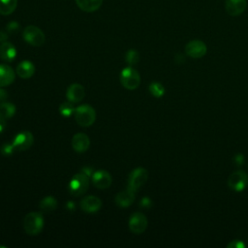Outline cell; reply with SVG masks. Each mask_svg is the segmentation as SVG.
Here are the masks:
<instances>
[{
  "mask_svg": "<svg viewBox=\"0 0 248 248\" xmlns=\"http://www.w3.org/2000/svg\"><path fill=\"white\" fill-rule=\"evenodd\" d=\"M23 228L30 235L39 234L44 228V218L40 212H30L23 220Z\"/></svg>",
  "mask_w": 248,
  "mask_h": 248,
  "instance_id": "cell-1",
  "label": "cell"
},
{
  "mask_svg": "<svg viewBox=\"0 0 248 248\" xmlns=\"http://www.w3.org/2000/svg\"><path fill=\"white\" fill-rule=\"evenodd\" d=\"M75 119L79 126H91L96 119V111L89 105H81L75 109Z\"/></svg>",
  "mask_w": 248,
  "mask_h": 248,
  "instance_id": "cell-2",
  "label": "cell"
},
{
  "mask_svg": "<svg viewBox=\"0 0 248 248\" xmlns=\"http://www.w3.org/2000/svg\"><path fill=\"white\" fill-rule=\"evenodd\" d=\"M120 82L126 89L134 90L140 83V74L132 66L126 67L120 73Z\"/></svg>",
  "mask_w": 248,
  "mask_h": 248,
  "instance_id": "cell-3",
  "label": "cell"
},
{
  "mask_svg": "<svg viewBox=\"0 0 248 248\" xmlns=\"http://www.w3.org/2000/svg\"><path fill=\"white\" fill-rule=\"evenodd\" d=\"M22 37L27 44L33 46H40L45 43L44 32L35 25L26 26L23 30Z\"/></svg>",
  "mask_w": 248,
  "mask_h": 248,
  "instance_id": "cell-4",
  "label": "cell"
},
{
  "mask_svg": "<svg viewBox=\"0 0 248 248\" xmlns=\"http://www.w3.org/2000/svg\"><path fill=\"white\" fill-rule=\"evenodd\" d=\"M88 185V176L85 175L83 172L77 173L73 176L69 183V192L77 197L81 196L87 191Z\"/></svg>",
  "mask_w": 248,
  "mask_h": 248,
  "instance_id": "cell-5",
  "label": "cell"
},
{
  "mask_svg": "<svg viewBox=\"0 0 248 248\" xmlns=\"http://www.w3.org/2000/svg\"><path fill=\"white\" fill-rule=\"evenodd\" d=\"M148 172L143 168H137L133 170L128 177V189L137 192L147 180Z\"/></svg>",
  "mask_w": 248,
  "mask_h": 248,
  "instance_id": "cell-6",
  "label": "cell"
},
{
  "mask_svg": "<svg viewBox=\"0 0 248 248\" xmlns=\"http://www.w3.org/2000/svg\"><path fill=\"white\" fill-rule=\"evenodd\" d=\"M228 186L234 192H241L248 186V174L243 170L233 171L228 178Z\"/></svg>",
  "mask_w": 248,
  "mask_h": 248,
  "instance_id": "cell-7",
  "label": "cell"
},
{
  "mask_svg": "<svg viewBox=\"0 0 248 248\" xmlns=\"http://www.w3.org/2000/svg\"><path fill=\"white\" fill-rule=\"evenodd\" d=\"M207 51V47L202 41L200 40H192L185 46V53L195 59L202 58L205 55Z\"/></svg>",
  "mask_w": 248,
  "mask_h": 248,
  "instance_id": "cell-8",
  "label": "cell"
},
{
  "mask_svg": "<svg viewBox=\"0 0 248 248\" xmlns=\"http://www.w3.org/2000/svg\"><path fill=\"white\" fill-rule=\"evenodd\" d=\"M147 228V219L144 214L140 212H135L129 219V229L133 233L140 234Z\"/></svg>",
  "mask_w": 248,
  "mask_h": 248,
  "instance_id": "cell-9",
  "label": "cell"
},
{
  "mask_svg": "<svg viewBox=\"0 0 248 248\" xmlns=\"http://www.w3.org/2000/svg\"><path fill=\"white\" fill-rule=\"evenodd\" d=\"M33 142H34L33 135L29 131H22L15 137L12 143L16 151H24L30 148Z\"/></svg>",
  "mask_w": 248,
  "mask_h": 248,
  "instance_id": "cell-10",
  "label": "cell"
},
{
  "mask_svg": "<svg viewBox=\"0 0 248 248\" xmlns=\"http://www.w3.org/2000/svg\"><path fill=\"white\" fill-rule=\"evenodd\" d=\"M111 176L107 170H99L92 174V182L99 189L108 188L111 184Z\"/></svg>",
  "mask_w": 248,
  "mask_h": 248,
  "instance_id": "cell-11",
  "label": "cell"
},
{
  "mask_svg": "<svg viewBox=\"0 0 248 248\" xmlns=\"http://www.w3.org/2000/svg\"><path fill=\"white\" fill-rule=\"evenodd\" d=\"M102 206V201L96 196H86L80 202V207L84 212H97Z\"/></svg>",
  "mask_w": 248,
  "mask_h": 248,
  "instance_id": "cell-12",
  "label": "cell"
},
{
  "mask_svg": "<svg viewBox=\"0 0 248 248\" xmlns=\"http://www.w3.org/2000/svg\"><path fill=\"white\" fill-rule=\"evenodd\" d=\"M247 7L246 0H225V9L230 16L241 15Z\"/></svg>",
  "mask_w": 248,
  "mask_h": 248,
  "instance_id": "cell-13",
  "label": "cell"
},
{
  "mask_svg": "<svg viewBox=\"0 0 248 248\" xmlns=\"http://www.w3.org/2000/svg\"><path fill=\"white\" fill-rule=\"evenodd\" d=\"M85 95L84 88L79 83H73L71 84L66 91V97L68 101L72 103H78L80 102Z\"/></svg>",
  "mask_w": 248,
  "mask_h": 248,
  "instance_id": "cell-14",
  "label": "cell"
},
{
  "mask_svg": "<svg viewBox=\"0 0 248 248\" xmlns=\"http://www.w3.org/2000/svg\"><path fill=\"white\" fill-rule=\"evenodd\" d=\"M90 145L89 138L83 133L76 134L72 139V146L75 151L78 153L85 152Z\"/></svg>",
  "mask_w": 248,
  "mask_h": 248,
  "instance_id": "cell-15",
  "label": "cell"
},
{
  "mask_svg": "<svg viewBox=\"0 0 248 248\" xmlns=\"http://www.w3.org/2000/svg\"><path fill=\"white\" fill-rule=\"evenodd\" d=\"M135 198V192L127 188L125 191H122L115 196V203L119 207H127L134 202Z\"/></svg>",
  "mask_w": 248,
  "mask_h": 248,
  "instance_id": "cell-16",
  "label": "cell"
},
{
  "mask_svg": "<svg viewBox=\"0 0 248 248\" xmlns=\"http://www.w3.org/2000/svg\"><path fill=\"white\" fill-rule=\"evenodd\" d=\"M16 78L14 70L6 64H0V87L10 85Z\"/></svg>",
  "mask_w": 248,
  "mask_h": 248,
  "instance_id": "cell-17",
  "label": "cell"
},
{
  "mask_svg": "<svg viewBox=\"0 0 248 248\" xmlns=\"http://www.w3.org/2000/svg\"><path fill=\"white\" fill-rule=\"evenodd\" d=\"M16 56L15 46L9 42H2L0 45V58L5 62H12Z\"/></svg>",
  "mask_w": 248,
  "mask_h": 248,
  "instance_id": "cell-18",
  "label": "cell"
},
{
  "mask_svg": "<svg viewBox=\"0 0 248 248\" xmlns=\"http://www.w3.org/2000/svg\"><path fill=\"white\" fill-rule=\"evenodd\" d=\"M35 73V65L29 60L21 61L16 67V74L21 78H29Z\"/></svg>",
  "mask_w": 248,
  "mask_h": 248,
  "instance_id": "cell-19",
  "label": "cell"
},
{
  "mask_svg": "<svg viewBox=\"0 0 248 248\" xmlns=\"http://www.w3.org/2000/svg\"><path fill=\"white\" fill-rule=\"evenodd\" d=\"M104 0H76L78 7L86 13H92L98 10Z\"/></svg>",
  "mask_w": 248,
  "mask_h": 248,
  "instance_id": "cell-20",
  "label": "cell"
},
{
  "mask_svg": "<svg viewBox=\"0 0 248 248\" xmlns=\"http://www.w3.org/2000/svg\"><path fill=\"white\" fill-rule=\"evenodd\" d=\"M17 0H0V15L9 16L15 12Z\"/></svg>",
  "mask_w": 248,
  "mask_h": 248,
  "instance_id": "cell-21",
  "label": "cell"
},
{
  "mask_svg": "<svg viewBox=\"0 0 248 248\" xmlns=\"http://www.w3.org/2000/svg\"><path fill=\"white\" fill-rule=\"evenodd\" d=\"M56 206H57V201L51 196L46 197L40 202V208L44 212L53 211L56 208Z\"/></svg>",
  "mask_w": 248,
  "mask_h": 248,
  "instance_id": "cell-22",
  "label": "cell"
},
{
  "mask_svg": "<svg viewBox=\"0 0 248 248\" xmlns=\"http://www.w3.org/2000/svg\"><path fill=\"white\" fill-rule=\"evenodd\" d=\"M16 113V107L14 104L9 102H2L0 103V114L7 118H11Z\"/></svg>",
  "mask_w": 248,
  "mask_h": 248,
  "instance_id": "cell-23",
  "label": "cell"
},
{
  "mask_svg": "<svg viewBox=\"0 0 248 248\" xmlns=\"http://www.w3.org/2000/svg\"><path fill=\"white\" fill-rule=\"evenodd\" d=\"M75 109L72 102H64L59 107V113L64 117H70L75 113Z\"/></svg>",
  "mask_w": 248,
  "mask_h": 248,
  "instance_id": "cell-24",
  "label": "cell"
},
{
  "mask_svg": "<svg viewBox=\"0 0 248 248\" xmlns=\"http://www.w3.org/2000/svg\"><path fill=\"white\" fill-rule=\"evenodd\" d=\"M149 92L156 98H160L164 95L165 93V88L160 82H152L149 84Z\"/></svg>",
  "mask_w": 248,
  "mask_h": 248,
  "instance_id": "cell-25",
  "label": "cell"
},
{
  "mask_svg": "<svg viewBox=\"0 0 248 248\" xmlns=\"http://www.w3.org/2000/svg\"><path fill=\"white\" fill-rule=\"evenodd\" d=\"M125 60L129 66H134L139 62L140 54L136 49H130L126 52Z\"/></svg>",
  "mask_w": 248,
  "mask_h": 248,
  "instance_id": "cell-26",
  "label": "cell"
},
{
  "mask_svg": "<svg viewBox=\"0 0 248 248\" xmlns=\"http://www.w3.org/2000/svg\"><path fill=\"white\" fill-rule=\"evenodd\" d=\"M0 151H1V154L4 155V156H11L16 151V149H15V147H14L12 142L11 143L7 142V143H4L1 146Z\"/></svg>",
  "mask_w": 248,
  "mask_h": 248,
  "instance_id": "cell-27",
  "label": "cell"
},
{
  "mask_svg": "<svg viewBox=\"0 0 248 248\" xmlns=\"http://www.w3.org/2000/svg\"><path fill=\"white\" fill-rule=\"evenodd\" d=\"M244 247H245V244L241 240H238V239L232 240L227 245V248H244Z\"/></svg>",
  "mask_w": 248,
  "mask_h": 248,
  "instance_id": "cell-28",
  "label": "cell"
},
{
  "mask_svg": "<svg viewBox=\"0 0 248 248\" xmlns=\"http://www.w3.org/2000/svg\"><path fill=\"white\" fill-rule=\"evenodd\" d=\"M232 161H233V163L236 166H242L243 163H244V156H243V154H241V153L235 154L233 156V158H232Z\"/></svg>",
  "mask_w": 248,
  "mask_h": 248,
  "instance_id": "cell-29",
  "label": "cell"
},
{
  "mask_svg": "<svg viewBox=\"0 0 248 248\" xmlns=\"http://www.w3.org/2000/svg\"><path fill=\"white\" fill-rule=\"evenodd\" d=\"M19 29V25L16 22H10L7 26V30L11 33H15Z\"/></svg>",
  "mask_w": 248,
  "mask_h": 248,
  "instance_id": "cell-30",
  "label": "cell"
},
{
  "mask_svg": "<svg viewBox=\"0 0 248 248\" xmlns=\"http://www.w3.org/2000/svg\"><path fill=\"white\" fill-rule=\"evenodd\" d=\"M8 99V93L6 90L0 88V103L5 102Z\"/></svg>",
  "mask_w": 248,
  "mask_h": 248,
  "instance_id": "cell-31",
  "label": "cell"
},
{
  "mask_svg": "<svg viewBox=\"0 0 248 248\" xmlns=\"http://www.w3.org/2000/svg\"><path fill=\"white\" fill-rule=\"evenodd\" d=\"M140 205L143 207H149L151 205V201L148 198H143L140 202Z\"/></svg>",
  "mask_w": 248,
  "mask_h": 248,
  "instance_id": "cell-32",
  "label": "cell"
},
{
  "mask_svg": "<svg viewBox=\"0 0 248 248\" xmlns=\"http://www.w3.org/2000/svg\"><path fill=\"white\" fill-rule=\"evenodd\" d=\"M6 127V118L3 117L1 114H0V133H2L4 131Z\"/></svg>",
  "mask_w": 248,
  "mask_h": 248,
  "instance_id": "cell-33",
  "label": "cell"
},
{
  "mask_svg": "<svg viewBox=\"0 0 248 248\" xmlns=\"http://www.w3.org/2000/svg\"><path fill=\"white\" fill-rule=\"evenodd\" d=\"M7 38H8L7 34L5 32H3V31H0V42H4Z\"/></svg>",
  "mask_w": 248,
  "mask_h": 248,
  "instance_id": "cell-34",
  "label": "cell"
}]
</instances>
